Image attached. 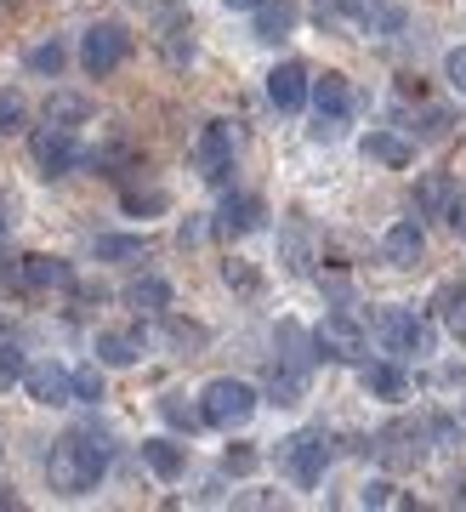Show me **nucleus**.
Masks as SVG:
<instances>
[{"mask_svg": "<svg viewBox=\"0 0 466 512\" xmlns=\"http://www.w3.org/2000/svg\"><path fill=\"white\" fill-rule=\"evenodd\" d=\"M108 473V444L86 427H74L69 439H57V450L46 456V484L57 495H91Z\"/></svg>", "mask_w": 466, "mask_h": 512, "instance_id": "obj_1", "label": "nucleus"}, {"mask_svg": "<svg viewBox=\"0 0 466 512\" xmlns=\"http://www.w3.org/2000/svg\"><path fill=\"white\" fill-rule=\"evenodd\" d=\"M256 404H262V393L239 376H216V382L199 387V416H205V427H222V433L245 427L256 416Z\"/></svg>", "mask_w": 466, "mask_h": 512, "instance_id": "obj_2", "label": "nucleus"}, {"mask_svg": "<svg viewBox=\"0 0 466 512\" xmlns=\"http://www.w3.org/2000/svg\"><path fill=\"white\" fill-rule=\"evenodd\" d=\"M364 342H370V330H364L359 313H324L319 330H313V359H330V365H359L364 359Z\"/></svg>", "mask_w": 466, "mask_h": 512, "instance_id": "obj_3", "label": "nucleus"}, {"mask_svg": "<svg viewBox=\"0 0 466 512\" xmlns=\"http://www.w3.org/2000/svg\"><path fill=\"white\" fill-rule=\"evenodd\" d=\"M427 439H432L427 421L398 416V421H387V427L376 433V461L387 467V473H410V467L427 461Z\"/></svg>", "mask_w": 466, "mask_h": 512, "instance_id": "obj_4", "label": "nucleus"}, {"mask_svg": "<svg viewBox=\"0 0 466 512\" xmlns=\"http://www.w3.org/2000/svg\"><path fill=\"white\" fill-rule=\"evenodd\" d=\"M126 57H131V29L126 23H91L86 35H80V69H86L91 80L114 74Z\"/></svg>", "mask_w": 466, "mask_h": 512, "instance_id": "obj_5", "label": "nucleus"}, {"mask_svg": "<svg viewBox=\"0 0 466 512\" xmlns=\"http://www.w3.org/2000/svg\"><path fill=\"white\" fill-rule=\"evenodd\" d=\"M29 160H35L40 177H69L86 154H80V143H74L69 126H52V120H46V126L29 131Z\"/></svg>", "mask_w": 466, "mask_h": 512, "instance_id": "obj_6", "label": "nucleus"}, {"mask_svg": "<svg viewBox=\"0 0 466 512\" xmlns=\"http://www.w3.org/2000/svg\"><path fill=\"white\" fill-rule=\"evenodd\" d=\"M279 461H285V478L296 484V490H313L324 478V467H330V450H324V433H290L285 444H279Z\"/></svg>", "mask_w": 466, "mask_h": 512, "instance_id": "obj_7", "label": "nucleus"}, {"mask_svg": "<svg viewBox=\"0 0 466 512\" xmlns=\"http://www.w3.org/2000/svg\"><path fill=\"white\" fill-rule=\"evenodd\" d=\"M313 109H319V120H313V137L319 143H330L341 131V120L353 114V86H347V74H336V69H324L319 80H313Z\"/></svg>", "mask_w": 466, "mask_h": 512, "instance_id": "obj_8", "label": "nucleus"}, {"mask_svg": "<svg viewBox=\"0 0 466 512\" xmlns=\"http://www.w3.org/2000/svg\"><path fill=\"white\" fill-rule=\"evenodd\" d=\"M376 342L387 353H432V325L415 308H381Z\"/></svg>", "mask_w": 466, "mask_h": 512, "instance_id": "obj_9", "label": "nucleus"}, {"mask_svg": "<svg viewBox=\"0 0 466 512\" xmlns=\"http://www.w3.org/2000/svg\"><path fill=\"white\" fill-rule=\"evenodd\" d=\"M188 160H194V171L199 177H205V183H228V171H233V131L222 126V120H205V126H199V137H194V154H188Z\"/></svg>", "mask_w": 466, "mask_h": 512, "instance_id": "obj_10", "label": "nucleus"}, {"mask_svg": "<svg viewBox=\"0 0 466 512\" xmlns=\"http://www.w3.org/2000/svg\"><path fill=\"white\" fill-rule=\"evenodd\" d=\"M18 387H23L35 404H46V410H63V404H74V370L57 365V359H40V365H29Z\"/></svg>", "mask_w": 466, "mask_h": 512, "instance_id": "obj_11", "label": "nucleus"}, {"mask_svg": "<svg viewBox=\"0 0 466 512\" xmlns=\"http://www.w3.org/2000/svg\"><path fill=\"white\" fill-rule=\"evenodd\" d=\"M91 359H97L103 370L137 365V359H143V330H137V325H108V330H97V342H91Z\"/></svg>", "mask_w": 466, "mask_h": 512, "instance_id": "obj_12", "label": "nucleus"}, {"mask_svg": "<svg viewBox=\"0 0 466 512\" xmlns=\"http://www.w3.org/2000/svg\"><path fill=\"white\" fill-rule=\"evenodd\" d=\"M262 217H268V205L256 200V194H228V200L216 205V222H211V234L222 239H245L262 228Z\"/></svg>", "mask_w": 466, "mask_h": 512, "instance_id": "obj_13", "label": "nucleus"}, {"mask_svg": "<svg viewBox=\"0 0 466 512\" xmlns=\"http://www.w3.org/2000/svg\"><path fill=\"white\" fill-rule=\"evenodd\" d=\"M307 92H313V74H307L302 63H279V69L268 74V103L279 114H302Z\"/></svg>", "mask_w": 466, "mask_h": 512, "instance_id": "obj_14", "label": "nucleus"}, {"mask_svg": "<svg viewBox=\"0 0 466 512\" xmlns=\"http://www.w3.org/2000/svg\"><path fill=\"white\" fill-rule=\"evenodd\" d=\"M18 285L23 291H74V268L63 262V256L35 251V256H23L18 262Z\"/></svg>", "mask_w": 466, "mask_h": 512, "instance_id": "obj_15", "label": "nucleus"}, {"mask_svg": "<svg viewBox=\"0 0 466 512\" xmlns=\"http://www.w3.org/2000/svg\"><path fill=\"white\" fill-rule=\"evenodd\" d=\"M296 23H302V6H296V0H262L251 12V35L262 40V46H279V40L296 35Z\"/></svg>", "mask_w": 466, "mask_h": 512, "instance_id": "obj_16", "label": "nucleus"}, {"mask_svg": "<svg viewBox=\"0 0 466 512\" xmlns=\"http://www.w3.org/2000/svg\"><path fill=\"white\" fill-rule=\"evenodd\" d=\"M421 251H427V234H421L415 217H398L393 228L381 234V262H387V268H415Z\"/></svg>", "mask_w": 466, "mask_h": 512, "instance_id": "obj_17", "label": "nucleus"}, {"mask_svg": "<svg viewBox=\"0 0 466 512\" xmlns=\"http://www.w3.org/2000/svg\"><path fill=\"white\" fill-rule=\"evenodd\" d=\"M154 23H160V52H165V63H171V69L194 63V18H188L182 6H165Z\"/></svg>", "mask_w": 466, "mask_h": 512, "instance_id": "obj_18", "label": "nucleus"}, {"mask_svg": "<svg viewBox=\"0 0 466 512\" xmlns=\"http://www.w3.org/2000/svg\"><path fill=\"white\" fill-rule=\"evenodd\" d=\"M359 387L370 393V399L398 404L404 393H410V376H404V365H398V359H370V365H359Z\"/></svg>", "mask_w": 466, "mask_h": 512, "instance_id": "obj_19", "label": "nucleus"}, {"mask_svg": "<svg viewBox=\"0 0 466 512\" xmlns=\"http://www.w3.org/2000/svg\"><path fill=\"white\" fill-rule=\"evenodd\" d=\"M143 467L160 478V484H177V478L188 473V444L154 433V439H143Z\"/></svg>", "mask_w": 466, "mask_h": 512, "instance_id": "obj_20", "label": "nucleus"}, {"mask_svg": "<svg viewBox=\"0 0 466 512\" xmlns=\"http://www.w3.org/2000/svg\"><path fill=\"white\" fill-rule=\"evenodd\" d=\"M262 399L268 404H302L307 399V370L290 365V359H273L268 382H262Z\"/></svg>", "mask_w": 466, "mask_h": 512, "instance_id": "obj_21", "label": "nucleus"}, {"mask_svg": "<svg viewBox=\"0 0 466 512\" xmlns=\"http://www.w3.org/2000/svg\"><path fill=\"white\" fill-rule=\"evenodd\" d=\"M359 154H364V160L393 165V171H398V165L415 160V143H410V137H398V131H364V137H359Z\"/></svg>", "mask_w": 466, "mask_h": 512, "instance_id": "obj_22", "label": "nucleus"}, {"mask_svg": "<svg viewBox=\"0 0 466 512\" xmlns=\"http://www.w3.org/2000/svg\"><path fill=\"white\" fill-rule=\"evenodd\" d=\"M126 302L131 308H143V313H165L171 308V279L165 274H137L126 285Z\"/></svg>", "mask_w": 466, "mask_h": 512, "instance_id": "obj_23", "label": "nucleus"}, {"mask_svg": "<svg viewBox=\"0 0 466 512\" xmlns=\"http://www.w3.org/2000/svg\"><path fill=\"white\" fill-rule=\"evenodd\" d=\"M313 23H319L324 35L353 29V23H364V0H313Z\"/></svg>", "mask_w": 466, "mask_h": 512, "instance_id": "obj_24", "label": "nucleus"}, {"mask_svg": "<svg viewBox=\"0 0 466 512\" xmlns=\"http://www.w3.org/2000/svg\"><path fill=\"white\" fill-rule=\"evenodd\" d=\"M91 114H97V109H91V97H80V92H52V97H46V120H52V126H86V120H91Z\"/></svg>", "mask_w": 466, "mask_h": 512, "instance_id": "obj_25", "label": "nucleus"}, {"mask_svg": "<svg viewBox=\"0 0 466 512\" xmlns=\"http://www.w3.org/2000/svg\"><path fill=\"white\" fill-rule=\"evenodd\" d=\"M449 194H455V183H449L444 171H427V177L415 183V217H444Z\"/></svg>", "mask_w": 466, "mask_h": 512, "instance_id": "obj_26", "label": "nucleus"}, {"mask_svg": "<svg viewBox=\"0 0 466 512\" xmlns=\"http://www.w3.org/2000/svg\"><path fill=\"white\" fill-rule=\"evenodd\" d=\"M432 308H438V319H444L449 336H466V285H438Z\"/></svg>", "mask_w": 466, "mask_h": 512, "instance_id": "obj_27", "label": "nucleus"}, {"mask_svg": "<svg viewBox=\"0 0 466 512\" xmlns=\"http://www.w3.org/2000/svg\"><path fill=\"white\" fill-rule=\"evenodd\" d=\"M160 416L171 421V427H182V433H199V427H205L199 404L188 399V393H177V387H171V393H160Z\"/></svg>", "mask_w": 466, "mask_h": 512, "instance_id": "obj_28", "label": "nucleus"}, {"mask_svg": "<svg viewBox=\"0 0 466 512\" xmlns=\"http://www.w3.org/2000/svg\"><path fill=\"white\" fill-rule=\"evenodd\" d=\"M29 74H40V80H57L63 74V63H69V46L63 40H40V46H29Z\"/></svg>", "mask_w": 466, "mask_h": 512, "instance_id": "obj_29", "label": "nucleus"}, {"mask_svg": "<svg viewBox=\"0 0 466 512\" xmlns=\"http://www.w3.org/2000/svg\"><path fill=\"white\" fill-rule=\"evenodd\" d=\"M120 205H126V217H160V211H171V194L165 188H126L120 194Z\"/></svg>", "mask_w": 466, "mask_h": 512, "instance_id": "obj_30", "label": "nucleus"}, {"mask_svg": "<svg viewBox=\"0 0 466 512\" xmlns=\"http://www.w3.org/2000/svg\"><path fill=\"white\" fill-rule=\"evenodd\" d=\"M91 256L97 262H126V256H143V239L137 234H97L91 239Z\"/></svg>", "mask_w": 466, "mask_h": 512, "instance_id": "obj_31", "label": "nucleus"}, {"mask_svg": "<svg viewBox=\"0 0 466 512\" xmlns=\"http://www.w3.org/2000/svg\"><path fill=\"white\" fill-rule=\"evenodd\" d=\"M449 126H455V114L432 103V109H421V120H415V143H444Z\"/></svg>", "mask_w": 466, "mask_h": 512, "instance_id": "obj_32", "label": "nucleus"}, {"mask_svg": "<svg viewBox=\"0 0 466 512\" xmlns=\"http://www.w3.org/2000/svg\"><path fill=\"white\" fill-rule=\"evenodd\" d=\"M126 160H131L126 137H108L103 148H91V154H86V165H91V171H103V177H114V165H126Z\"/></svg>", "mask_w": 466, "mask_h": 512, "instance_id": "obj_33", "label": "nucleus"}, {"mask_svg": "<svg viewBox=\"0 0 466 512\" xmlns=\"http://www.w3.org/2000/svg\"><path fill=\"white\" fill-rule=\"evenodd\" d=\"M279 256H285L290 274H307L313 251H307V234H302V228H285V234H279Z\"/></svg>", "mask_w": 466, "mask_h": 512, "instance_id": "obj_34", "label": "nucleus"}, {"mask_svg": "<svg viewBox=\"0 0 466 512\" xmlns=\"http://www.w3.org/2000/svg\"><path fill=\"white\" fill-rule=\"evenodd\" d=\"M74 399L80 404L103 399V365H97V359H91V365H74Z\"/></svg>", "mask_w": 466, "mask_h": 512, "instance_id": "obj_35", "label": "nucleus"}, {"mask_svg": "<svg viewBox=\"0 0 466 512\" xmlns=\"http://www.w3.org/2000/svg\"><path fill=\"white\" fill-rule=\"evenodd\" d=\"M23 114H29L23 92H18V86H6V92H0V137H12V131H23Z\"/></svg>", "mask_w": 466, "mask_h": 512, "instance_id": "obj_36", "label": "nucleus"}, {"mask_svg": "<svg viewBox=\"0 0 466 512\" xmlns=\"http://www.w3.org/2000/svg\"><path fill=\"white\" fill-rule=\"evenodd\" d=\"M23 370H29L23 348H12V342H6V348H0V393H6V387H18V382H23Z\"/></svg>", "mask_w": 466, "mask_h": 512, "instance_id": "obj_37", "label": "nucleus"}, {"mask_svg": "<svg viewBox=\"0 0 466 512\" xmlns=\"http://www.w3.org/2000/svg\"><path fill=\"white\" fill-rule=\"evenodd\" d=\"M222 467H228L233 478H251L256 467H262V456H256L251 444H228V456H222Z\"/></svg>", "mask_w": 466, "mask_h": 512, "instance_id": "obj_38", "label": "nucleus"}, {"mask_svg": "<svg viewBox=\"0 0 466 512\" xmlns=\"http://www.w3.org/2000/svg\"><path fill=\"white\" fill-rule=\"evenodd\" d=\"M359 507H398V490H393V478H370L359 490Z\"/></svg>", "mask_w": 466, "mask_h": 512, "instance_id": "obj_39", "label": "nucleus"}, {"mask_svg": "<svg viewBox=\"0 0 466 512\" xmlns=\"http://www.w3.org/2000/svg\"><path fill=\"white\" fill-rule=\"evenodd\" d=\"M222 279H228L233 291H256L262 285V274H256L251 262H222Z\"/></svg>", "mask_w": 466, "mask_h": 512, "instance_id": "obj_40", "label": "nucleus"}, {"mask_svg": "<svg viewBox=\"0 0 466 512\" xmlns=\"http://www.w3.org/2000/svg\"><path fill=\"white\" fill-rule=\"evenodd\" d=\"M444 80L455 86V92H466V46H449V57H444Z\"/></svg>", "mask_w": 466, "mask_h": 512, "instance_id": "obj_41", "label": "nucleus"}, {"mask_svg": "<svg viewBox=\"0 0 466 512\" xmlns=\"http://www.w3.org/2000/svg\"><path fill=\"white\" fill-rule=\"evenodd\" d=\"M444 228L455 239H466V194H449V205H444Z\"/></svg>", "mask_w": 466, "mask_h": 512, "instance_id": "obj_42", "label": "nucleus"}, {"mask_svg": "<svg viewBox=\"0 0 466 512\" xmlns=\"http://www.w3.org/2000/svg\"><path fill=\"white\" fill-rule=\"evenodd\" d=\"M171 342H205V325H182V319H171Z\"/></svg>", "mask_w": 466, "mask_h": 512, "instance_id": "obj_43", "label": "nucleus"}, {"mask_svg": "<svg viewBox=\"0 0 466 512\" xmlns=\"http://www.w3.org/2000/svg\"><path fill=\"white\" fill-rule=\"evenodd\" d=\"M222 6H228V12H256L262 0H222Z\"/></svg>", "mask_w": 466, "mask_h": 512, "instance_id": "obj_44", "label": "nucleus"}, {"mask_svg": "<svg viewBox=\"0 0 466 512\" xmlns=\"http://www.w3.org/2000/svg\"><path fill=\"white\" fill-rule=\"evenodd\" d=\"M0 507H18V501H12V495H0Z\"/></svg>", "mask_w": 466, "mask_h": 512, "instance_id": "obj_45", "label": "nucleus"}, {"mask_svg": "<svg viewBox=\"0 0 466 512\" xmlns=\"http://www.w3.org/2000/svg\"><path fill=\"white\" fill-rule=\"evenodd\" d=\"M0 461H6V439H0Z\"/></svg>", "mask_w": 466, "mask_h": 512, "instance_id": "obj_46", "label": "nucleus"}, {"mask_svg": "<svg viewBox=\"0 0 466 512\" xmlns=\"http://www.w3.org/2000/svg\"><path fill=\"white\" fill-rule=\"evenodd\" d=\"M0 330H6V319H0Z\"/></svg>", "mask_w": 466, "mask_h": 512, "instance_id": "obj_47", "label": "nucleus"}]
</instances>
